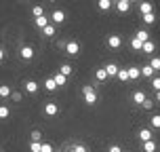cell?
Segmentation results:
<instances>
[{"label":"cell","instance_id":"obj_1","mask_svg":"<svg viewBox=\"0 0 160 152\" xmlns=\"http://www.w3.org/2000/svg\"><path fill=\"white\" fill-rule=\"evenodd\" d=\"M82 97H84V102H87L88 106L97 104V89L93 87V85H84V87H82Z\"/></svg>","mask_w":160,"mask_h":152},{"label":"cell","instance_id":"obj_2","mask_svg":"<svg viewBox=\"0 0 160 152\" xmlns=\"http://www.w3.org/2000/svg\"><path fill=\"white\" fill-rule=\"evenodd\" d=\"M63 51L65 53H68V55H78L80 53V42L78 40H68V42H65V47H63Z\"/></svg>","mask_w":160,"mask_h":152},{"label":"cell","instance_id":"obj_3","mask_svg":"<svg viewBox=\"0 0 160 152\" xmlns=\"http://www.w3.org/2000/svg\"><path fill=\"white\" fill-rule=\"evenodd\" d=\"M108 47L114 49V51H118V49L122 47V38H120L118 34H110V36H108Z\"/></svg>","mask_w":160,"mask_h":152},{"label":"cell","instance_id":"obj_4","mask_svg":"<svg viewBox=\"0 0 160 152\" xmlns=\"http://www.w3.org/2000/svg\"><path fill=\"white\" fill-rule=\"evenodd\" d=\"M19 57H21V59H25V61L34 59V47H30V45L21 47V49H19Z\"/></svg>","mask_w":160,"mask_h":152},{"label":"cell","instance_id":"obj_5","mask_svg":"<svg viewBox=\"0 0 160 152\" xmlns=\"http://www.w3.org/2000/svg\"><path fill=\"white\" fill-rule=\"evenodd\" d=\"M44 114H47V116H57V114H59V106H57L55 102H47V104H44Z\"/></svg>","mask_w":160,"mask_h":152},{"label":"cell","instance_id":"obj_6","mask_svg":"<svg viewBox=\"0 0 160 152\" xmlns=\"http://www.w3.org/2000/svg\"><path fill=\"white\" fill-rule=\"evenodd\" d=\"M139 13H141V15L154 13V4L150 2V0H141V2H139Z\"/></svg>","mask_w":160,"mask_h":152},{"label":"cell","instance_id":"obj_7","mask_svg":"<svg viewBox=\"0 0 160 152\" xmlns=\"http://www.w3.org/2000/svg\"><path fill=\"white\" fill-rule=\"evenodd\" d=\"M23 89H25V93H30V95H34V93H38L40 85H38V82H36V80H25Z\"/></svg>","mask_w":160,"mask_h":152},{"label":"cell","instance_id":"obj_8","mask_svg":"<svg viewBox=\"0 0 160 152\" xmlns=\"http://www.w3.org/2000/svg\"><path fill=\"white\" fill-rule=\"evenodd\" d=\"M63 21H65V13L63 11H53V13H51V24L59 25V24H63Z\"/></svg>","mask_w":160,"mask_h":152},{"label":"cell","instance_id":"obj_9","mask_svg":"<svg viewBox=\"0 0 160 152\" xmlns=\"http://www.w3.org/2000/svg\"><path fill=\"white\" fill-rule=\"evenodd\" d=\"M137 137H139V142L143 144V142H150V139H154V133H152V129H141Z\"/></svg>","mask_w":160,"mask_h":152},{"label":"cell","instance_id":"obj_10","mask_svg":"<svg viewBox=\"0 0 160 152\" xmlns=\"http://www.w3.org/2000/svg\"><path fill=\"white\" fill-rule=\"evenodd\" d=\"M145 97H148V95H145L143 91H135V93L131 95V102H133V104H137V106H141L145 102Z\"/></svg>","mask_w":160,"mask_h":152},{"label":"cell","instance_id":"obj_11","mask_svg":"<svg viewBox=\"0 0 160 152\" xmlns=\"http://www.w3.org/2000/svg\"><path fill=\"white\" fill-rule=\"evenodd\" d=\"M137 78H141V66L128 68V80H137Z\"/></svg>","mask_w":160,"mask_h":152},{"label":"cell","instance_id":"obj_12","mask_svg":"<svg viewBox=\"0 0 160 152\" xmlns=\"http://www.w3.org/2000/svg\"><path fill=\"white\" fill-rule=\"evenodd\" d=\"M42 34H44V36H48V38H53V36L57 34V28H55V24H47L44 28H42Z\"/></svg>","mask_w":160,"mask_h":152},{"label":"cell","instance_id":"obj_13","mask_svg":"<svg viewBox=\"0 0 160 152\" xmlns=\"http://www.w3.org/2000/svg\"><path fill=\"white\" fill-rule=\"evenodd\" d=\"M154 68L150 64H145V66H141V76H143V78H154Z\"/></svg>","mask_w":160,"mask_h":152},{"label":"cell","instance_id":"obj_14","mask_svg":"<svg viewBox=\"0 0 160 152\" xmlns=\"http://www.w3.org/2000/svg\"><path fill=\"white\" fill-rule=\"evenodd\" d=\"M34 24H36V28H40V30H42V28H44L47 24H51V17H48V15L36 17V19H34Z\"/></svg>","mask_w":160,"mask_h":152},{"label":"cell","instance_id":"obj_15","mask_svg":"<svg viewBox=\"0 0 160 152\" xmlns=\"http://www.w3.org/2000/svg\"><path fill=\"white\" fill-rule=\"evenodd\" d=\"M141 51H143V53H148V55H152L154 51H156V45H154V40L150 38L148 42H143V47H141Z\"/></svg>","mask_w":160,"mask_h":152},{"label":"cell","instance_id":"obj_16","mask_svg":"<svg viewBox=\"0 0 160 152\" xmlns=\"http://www.w3.org/2000/svg\"><path fill=\"white\" fill-rule=\"evenodd\" d=\"M53 80H55L57 87H65V85H68V76H63L61 72H57L55 76H53Z\"/></svg>","mask_w":160,"mask_h":152},{"label":"cell","instance_id":"obj_17","mask_svg":"<svg viewBox=\"0 0 160 152\" xmlns=\"http://www.w3.org/2000/svg\"><path fill=\"white\" fill-rule=\"evenodd\" d=\"M135 38H139L141 42H148V40H150V32H148L145 28H141V30H137V32H135Z\"/></svg>","mask_w":160,"mask_h":152},{"label":"cell","instance_id":"obj_18","mask_svg":"<svg viewBox=\"0 0 160 152\" xmlns=\"http://www.w3.org/2000/svg\"><path fill=\"white\" fill-rule=\"evenodd\" d=\"M141 148H143V152H156V150H158V146H156V142H154V139L143 142V144H141Z\"/></svg>","mask_w":160,"mask_h":152},{"label":"cell","instance_id":"obj_19","mask_svg":"<svg viewBox=\"0 0 160 152\" xmlns=\"http://www.w3.org/2000/svg\"><path fill=\"white\" fill-rule=\"evenodd\" d=\"M131 8V2H124V0H116V11L118 13H127Z\"/></svg>","mask_w":160,"mask_h":152},{"label":"cell","instance_id":"obj_20","mask_svg":"<svg viewBox=\"0 0 160 152\" xmlns=\"http://www.w3.org/2000/svg\"><path fill=\"white\" fill-rule=\"evenodd\" d=\"M103 68H105V72H108V76H118V70H120V68L116 64H105Z\"/></svg>","mask_w":160,"mask_h":152},{"label":"cell","instance_id":"obj_21","mask_svg":"<svg viewBox=\"0 0 160 152\" xmlns=\"http://www.w3.org/2000/svg\"><path fill=\"white\" fill-rule=\"evenodd\" d=\"M42 87L47 89V91H57V85H55V80H53V76H51V78H44V82H42Z\"/></svg>","mask_w":160,"mask_h":152},{"label":"cell","instance_id":"obj_22","mask_svg":"<svg viewBox=\"0 0 160 152\" xmlns=\"http://www.w3.org/2000/svg\"><path fill=\"white\" fill-rule=\"evenodd\" d=\"M95 78L99 80V82H105V80L110 78V76H108V72H105V68H97V72H95Z\"/></svg>","mask_w":160,"mask_h":152},{"label":"cell","instance_id":"obj_23","mask_svg":"<svg viewBox=\"0 0 160 152\" xmlns=\"http://www.w3.org/2000/svg\"><path fill=\"white\" fill-rule=\"evenodd\" d=\"M112 4L114 2H110V0H97V8H99V11H110Z\"/></svg>","mask_w":160,"mask_h":152},{"label":"cell","instance_id":"obj_24","mask_svg":"<svg viewBox=\"0 0 160 152\" xmlns=\"http://www.w3.org/2000/svg\"><path fill=\"white\" fill-rule=\"evenodd\" d=\"M141 21H143L145 25H154V24H156V15H154V13H148V15H141Z\"/></svg>","mask_w":160,"mask_h":152},{"label":"cell","instance_id":"obj_25","mask_svg":"<svg viewBox=\"0 0 160 152\" xmlns=\"http://www.w3.org/2000/svg\"><path fill=\"white\" fill-rule=\"evenodd\" d=\"M11 93H13V89L8 87V85H0V97H2V99L11 97Z\"/></svg>","mask_w":160,"mask_h":152},{"label":"cell","instance_id":"obj_26","mask_svg":"<svg viewBox=\"0 0 160 152\" xmlns=\"http://www.w3.org/2000/svg\"><path fill=\"white\" fill-rule=\"evenodd\" d=\"M72 70H74V68L70 64H61V66H59V72L63 74V76H70V74H72Z\"/></svg>","mask_w":160,"mask_h":152},{"label":"cell","instance_id":"obj_27","mask_svg":"<svg viewBox=\"0 0 160 152\" xmlns=\"http://www.w3.org/2000/svg\"><path fill=\"white\" fill-rule=\"evenodd\" d=\"M118 80H122V82L128 80V68H120L118 70Z\"/></svg>","mask_w":160,"mask_h":152},{"label":"cell","instance_id":"obj_28","mask_svg":"<svg viewBox=\"0 0 160 152\" xmlns=\"http://www.w3.org/2000/svg\"><path fill=\"white\" fill-rule=\"evenodd\" d=\"M8 114H11V108L8 106H0V120H4V118H8Z\"/></svg>","mask_w":160,"mask_h":152},{"label":"cell","instance_id":"obj_29","mask_svg":"<svg viewBox=\"0 0 160 152\" xmlns=\"http://www.w3.org/2000/svg\"><path fill=\"white\" fill-rule=\"evenodd\" d=\"M141 47H143V42H141L139 38H135V36H133V38H131V49H135V51H141Z\"/></svg>","mask_w":160,"mask_h":152},{"label":"cell","instance_id":"obj_30","mask_svg":"<svg viewBox=\"0 0 160 152\" xmlns=\"http://www.w3.org/2000/svg\"><path fill=\"white\" fill-rule=\"evenodd\" d=\"M42 15H44V8L40 7V4H36V7L32 8V17L36 19V17H42Z\"/></svg>","mask_w":160,"mask_h":152},{"label":"cell","instance_id":"obj_31","mask_svg":"<svg viewBox=\"0 0 160 152\" xmlns=\"http://www.w3.org/2000/svg\"><path fill=\"white\" fill-rule=\"evenodd\" d=\"M150 66L154 68V72H160V57H152L150 59Z\"/></svg>","mask_w":160,"mask_h":152},{"label":"cell","instance_id":"obj_32","mask_svg":"<svg viewBox=\"0 0 160 152\" xmlns=\"http://www.w3.org/2000/svg\"><path fill=\"white\" fill-rule=\"evenodd\" d=\"M150 123H152L154 129H160V114H154L152 118H150Z\"/></svg>","mask_w":160,"mask_h":152},{"label":"cell","instance_id":"obj_33","mask_svg":"<svg viewBox=\"0 0 160 152\" xmlns=\"http://www.w3.org/2000/svg\"><path fill=\"white\" fill-rule=\"evenodd\" d=\"M42 142H30V152H40Z\"/></svg>","mask_w":160,"mask_h":152},{"label":"cell","instance_id":"obj_34","mask_svg":"<svg viewBox=\"0 0 160 152\" xmlns=\"http://www.w3.org/2000/svg\"><path fill=\"white\" fill-rule=\"evenodd\" d=\"M141 108H143V110H152V108H154V99H150V97H145V102L141 104Z\"/></svg>","mask_w":160,"mask_h":152},{"label":"cell","instance_id":"obj_35","mask_svg":"<svg viewBox=\"0 0 160 152\" xmlns=\"http://www.w3.org/2000/svg\"><path fill=\"white\" fill-rule=\"evenodd\" d=\"M30 137H32V142H40V139H42V133H40L38 129H34L32 133H30Z\"/></svg>","mask_w":160,"mask_h":152},{"label":"cell","instance_id":"obj_36","mask_svg":"<svg viewBox=\"0 0 160 152\" xmlns=\"http://www.w3.org/2000/svg\"><path fill=\"white\" fill-rule=\"evenodd\" d=\"M40 152H55V148H53V144H48V142H42Z\"/></svg>","mask_w":160,"mask_h":152},{"label":"cell","instance_id":"obj_37","mask_svg":"<svg viewBox=\"0 0 160 152\" xmlns=\"http://www.w3.org/2000/svg\"><path fill=\"white\" fill-rule=\"evenodd\" d=\"M152 87H154V91H160V76H154L152 78Z\"/></svg>","mask_w":160,"mask_h":152},{"label":"cell","instance_id":"obj_38","mask_svg":"<svg viewBox=\"0 0 160 152\" xmlns=\"http://www.w3.org/2000/svg\"><path fill=\"white\" fill-rule=\"evenodd\" d=\"M108 152H124V150H122V148H120L118 144H112L110 148H108Z\"/></svg>","mask_w":160,"mask_h":152},{"label":"cell","instance_id":"obj_39","mask_svg":"<svg viewBox=\"0 0 160 152\" xmlns=\"http://www.w3.org/2000/svg\"><path fill=\"white\" fill-rule=\"evenodd\" d=\"M11 97H13V102H21V93H19V91H13Z\"/></svg>","mask_w":160,"mask_h":152},{"label":"cell","instance_id":"obj_40","mask_svg":"<svg viewBox=\"0 0 160 152\" xmlns=\"http://www.w3.org/2000/svg\"><path fill=\"white\" fill-rule=\"evenodd\" d=\"M4 55H7V51H4V49L0 47V64H2V61H4Z\"/></svg>","mask_w":160,"mask_h":152},{"label":"cell","instance_id":"obj_41","mask_svg":"<svg viewBox=\"0 0 160 152\" xmlns=\"http://www.w3.org/2000/svg\"><path fill=\"white\" fill-rule=\"evenodd\" d=\"M156 102L160 104V91H156Z\"/></svg>","mask_w":160,"mask_h":152},{"label":"cell","instance_id":"obj_42","mask_svg":"<svg viewBox=\"0 0 160 152\" xmlns=\"http://www.w3.org/2000/svg\"><path fill=\"white\" fill-rule=\"evenodd\" d=\"M131 2H141V0H131Z\"/></svg>","mask_w":160,"mask_h":152},{"label":"cell","instance_id":"obj_43","mask_svg":"<svg viewBox=\"0 0 160 152\" xmlns=\"http://www.w3.org/2000/svg\"><path fill=\"white\" fill-rule=\"evenodd\" d=\"M48 2H57V0H48Z\"/></svg>","mask_w":160,"mask_h":152},{"label":"cell","instance_id":"obj_44","mask_svg":"<svg viewBox=\"0 0 160 152\" xmlns=\"http://www.w3.org/2000/svg\"><path fill=\"white\" fill-rule=\"evenodd\" d=\"M124 2H131V0H124Z\"/></svg>","mask_w":160,"mask_h":152},{"label":"cell","instance_id":"obj_45","mask_svg":"<svg viewBox=\"0 0 160 152\" xmlns=\"http://www.w3.org/2000/svg\"><path fill=\"white\" fill-rule=\"evenodd\" d=\"M110 2H114V0H110Z\"/></svg>","mask_w":160,"mask_h":152}]
</instances>
